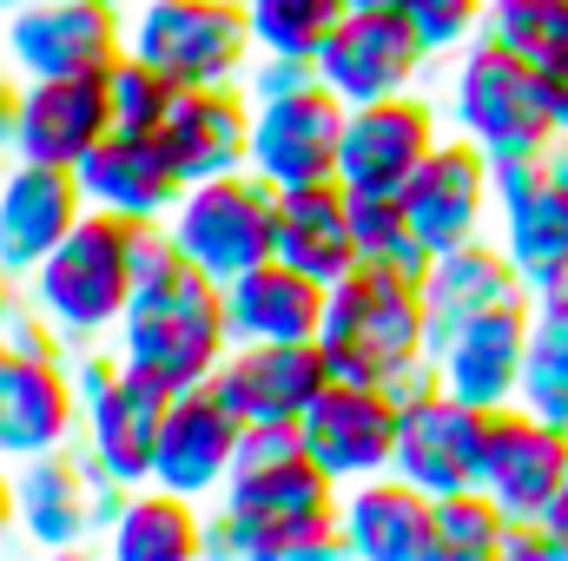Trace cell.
I'll return each mask as SVG.
<instances>
[{"mask_svg": "<svg viewBox=\"0 0 568 561\" xmlns=\"http://www.w3.org/2000/svg\"><path fill=\"white\" fill-rule=\"evenodd\" d=\"M344 100L311 80V86H291L272 100H252V152L245 165L284 192V185H324L337 178V140H344Z\"/></svg>", "mask_w": 568, "mask_h": 561, "instance_id": "4fadbf2b", "label": "cell"}, {"mask_svg": "<svg viewBox=\"0 0 568 561\" xmlns=\"http://www.w3.org/2000/svg\"><path fill=\"white\" fill-rule=\"evenodd\" d=\"M13 100H20V73H13L7 40H0V152H7V140H13Z\"/></svg>", "mask_w": 568, "mask_h": 561, "instance_id": "60d3db41", "label": "cell"}, {"mask_svg": "<svg viewBox=\"0 0 568 561\" xmlns=\"http://www.w3.org/2000/svg\"><path fill=\"white\" fill-rule=\"evenodd\" d=\"M165 238L179 245L185 265H199L205 278H239L258 258L278 252V192L245 165V172H219L179 192V205L165 212Z\"/></svg>", "mask_w": 568, "mask_h": 561, "instance_id": "ba28073f", "label": "cell"}, {"mask_svg": "<svg viewBox=\"0 0 568 561\" xmlns=\"http://www.w3.org/2000/svg\"><path fill=\"white\" fill-rule=\"evenodd\" d=\"M317 317H324V284L284 265L278 252L258 258L252 272L225 278L232 344H304V337H317Z\"/></svg>", "mask_w": 568, "mask_h": 561, "instance_id": "f1b7e54d", "label": "cell"}, {"mask_svg": "<svg viewBox=\"0 0 568 561\" xmlns=\"http://www.w3.org/2000/svg\"><path fill=\"white\" fill-rule=\"evenodd\" d=\"M100 542L113 561H199L205 555V502L140 482V489H126V502Z\"/></svg>", "mask_w": 568, "mask_h": 561, "instance_id": "4dcf8cb0", "label": "cell"}, {"mask_svg": "<svg viewBox=\"0 0 568 561\" xmlns=\"http://www.w3.org/2000/svg\"><path fill=\"white\" fill-rule=\"evenodd\" d=\"M317 80V67L311 60H291V53H252V67H245V93L252 100H272V93H291V86H311Z\"/></svg>", "mask_w": 568, "mask_h": 561, "instance_id": "f35d334b", "label": "cell"}, {"mask_svg": "<svg viewBox=\"0 0 568 561\" xmlns=\"http://www.w3.org/2000/svg\"><path fill=\"white\" fill-rule=\"evenodd\" d=\"M311 67L344 106H364V100H390V93L424 86L429 53L417 47V33L404 27L397 7H344V20L331 27V40L317 47Z\"/></svg>", "mask_w": 568, "mask_h": 561, "instance_id": "5bb4252c", "label": "cell"}, {"mask_svg": "<svg viewBox=\"0 0 568 561\" xmlns=\"http://www.w3.org/2000/svg\"><path fill=\"white\" fill-rule=\"evenodd\" d=\"M73 390H80V449L93 456V469L120 489L152 482V442H159V417H165V384H152L133 370L120 350H73Z\"/></svg>", "mask_w": 568, "mask_h": 561, "instance_id": "8992f818", "label": "cell"}, {"mask_svg": "<svg viewBox=\"0 0 568 561\" xmlns=\"http://www.w3.org/2000/svg\"><path fill=\"white\" fill-rule=\"evenodd\" d=\"M483 442H489V410L449 397L436 384V370H429L424 384H410L397 397V456H390V476L417 482L424 496L476 489Z\"/></svg>", "mask_w": 568, "mask_h": 561, "instance_id": "8fae6325", "label": "cell"}, {"mask_svg": "<svg viewBox=\"0 0 568 561\" xmlns=\"http://www.w3.org/2000/svg\"><path fill=\"white\" fill-rule=\"evenodd\" d=\"M542 529H549V542H556V555L568 561V482L556 489V502L542 509Z\"/></svg>", "mask_w": 568, "mask_h": 561, "instance_id": "b9f144b4", "label": "cell"}, {"mask_svg": "<svg viewBox=\"0 0 568 561\" xmlns=\"http://www.w3.org/2000/svg\"><path fill=\"white\" fill-rule=\"evenodd\" d=\"M317 350L331 377L377 384V390H410L429 377V317L424 284L390 265H357L337 284H324V317H317Z\"/></svg>", "mask_w": 568, "mask_h": 561, "instance_id": "3957f363", "label": "cell"}, {"mask_svg": "<svg viewBox=\"0 0 568 561\" xmlns=\"http://www.w3.org/2000/svg\"><path fill=\"white\" fill-rule=\"evenodd\" d=\"M516 404L568 429V330H536L529 324V357H523Z\"/></svg>", "mask_w": 568, "mask_h": 561, "instance_id": "74e56055", "label": "cell"}, {"mask_svg": "<svg viewBox=\"0 0 568 561\" xmlns=\"http://www.w3.org/2000/svg\"><path fill=\"white\" fill-rule=\"evenodd\" d=\"M443 126L449 120H443V106L424 86L351 106L344 113V140H337V185L344 192H404L410 172L436 152Z\"/></svg>", "mask_w": 568, "mask_h": 561, "instance_id": "7c38bea8", "label": "cell"}, {"mask_svg": "<svg viewBox=\"0 0 568 561\" xmlns=\"http://www.w3.org/2000/svg\"><path fill=\"white\" fill-rule=\"evenodd\" d=\"M429 522H436V561H503V536L509 516L496 509L489 489H449L429 496Z\"/></svg>", "mask_w": 568, "mask_h": 561, "instance_id": "d6a6232c", "label": "cell"}, {"mask_svg": "<svg viewBox=\"0 0 568 561\" xmlns=\"http://www.w3.org/2000/svg\"><path fill=\"white\" fill-rule=\"evenodd\" d=\"M87 218L80 178L67 165H40V159H13L0 165V272L13 284H27L47 252Z\"/></svg>", "mask_w": 568, "mask_h": 561, "instance_id": "7402d4cb", "label": "cell"}, {"mask_svg": "<svg viewBox=\"0 0 568 561\" xmlns=\"http://www.w3.org/2000/svg\"><path fill=\"white\" fill-rule=\"evenodd\" d=\"M140 225L133 218H113V212H93L47 252V265L20 284L27 304L67 337V350H87V344H106L133 304V284H140Z\"/></svg>", "mask_w": 568, "mask_h": 561, "instance_id": "277c9868", "label": "cell"}, {"mask_svg": "<svg viewBox=\"0 0 568 561\" xmlns=\"http://www.w3.org/2000/svg\"><path fill=\"white\" fill-rule=\"evenodd\" d=\"M568 482V429L523 404L489 410V442H483V476L476 489L496 496V509L509 522H542V509L556 502Z\"/></svg>", "mask_w": 568, "mask_h": 561, "instance_id": "d6986e66", "label": "cell"}, {"mask_svg": "<svg viewBox=\"0 0 568 561\" xmlns=\"http://www.w3.org/2000/svg\"><path fill=\"white\" fill-rule=\"evenodd\" d=\"M0 40L20 80L106 73L126 53V7L120 0H20L13 13H0Z\"/></svg>", "mask_w": 568, "mask_h": 561, "instance_id": "30bf717a", "label": "cell"}, {"mask_svg": "<svg viewBox=\"0 0 568 561\" xmlns=\"http://www.w3.org/2000/svg\"><path fill=\"white\" fill-rule=\"evenodd\" d=\"M179 80H165L159 67H145L140 53H120L113 67H106V100H113V126H126V133H159L165 126V113L179 106Z\"/></svg>", "mask_w": 568, "mask_h": 561, "instance_id": "d590c367", "label": "cell"}, {"mask_svg": "<svg viewBox=\"0 0 568 561\" xmlns=\"http://www.w3.org/2000/svg\"><path fill=\"white\" fill-rule=\"evenodd\" d=\"M324 384H331V364H324L317 337H304V344H232L212 370L219 404L239 422H297Z\"/></svg>", "mask_w": 568, "mask_h": 561, "instance_id": "cb8c5ba5", "label": "cell"}, {"mask_svg": "<svg viewBox=\"0 0 568 561\" xmlns=\"http://www.w3.org/2000/svg\"><path fill=\"white\" fill-rule=\"evenodd\" d=\"M523 357H529V297L456 324L429 350V370L449 397H463L476 410H509L523 390Z\"/></svg>", "mask_w": 568, "mask_h": 561, "instance_id": "603a6c76", "label": "cell"}, {"mask_svg": "<svg viewBox=\"0 0 568 561\" xmlns=\"http://www.w3.org/2000/svg\"><path fill=\"white\" fill-rule=\"evenodd\" d=\"M417 284H424L429 350H436L456 324H469V317H483V310H496V304H523V297H529V284H523V272L509 265V252L496 245V232L436 252Z\"/></svg>", "mask_w": 568, "mask_h": 561, "instance_id": "83f0119b", "label": "cell"}, {"mask_svg": "<svg viewBox=\"0 0 568 561\" xmlns=\"http://www.w3.org/2000/svg\"><path fill=\"white\" fill-rule=\"evenodd\" d=\"M397 13H404V27L417 33V47L429 53V67L436 60H456L469 40H483V27H489V0H390Z\"/></svg>", "mask_w": 568, "mask_h": 561, "instance_id": "8d00e7d4", "label": "cell"}, {"mask_svg": "<svg viewBox=\"0 0 568 561\" xmlns=\"http://www.w3.org/2000/svg\"><path fill=\"white\" fill-rule=\"evenodd\" d=\"M549 159H556V178L568 185V140H556V152H549Z\"/></svg>", "mask_w": 568, "mask_h": 561, "instance_id": "bcb514c9", "label": "cell"}, {"mask_svg": "<svg viewBox=\"0 0 568 561\" xmlns=\"http://www.w3.org/2000/svg\"><path fill=\"white\" fill-rule=\"evenodd\" d=\"M443 120H449V133L483 145L496 165L503 159L556 152V100H549V80L529 60H516L503 40H489V33L469 40L449 60Z\"/></svg>", "mask_w": 568, "mask_h": 561, "instance_id": "5b68a950", "label": "cell"}, {"mask_svg": "<svg viewBox=\"0 0 568 561\" xmlns=\"http://www.w3.org/2000/svg\"><path fill=\"white\" fill-rule=\"evenodd\" d=\"M239 436L245 422L219 404L212 384L199 390H172L165 417H159V442H152V482L192 502H219V489L232 482L239 462Z\"/></svg>", "mask_w": 568, "mask_h": 561, "instance_id": "ffe728a7", "label": "cell"}, {"mask_svg": "<svg viewBox=\"0 0 568 561\" xmlns=\"http://www.w3.org/2000/svg\"><path fill=\"white\" fill-rule=\"evenodd\" d=\"M529 324L536 330H568V272H556L549 284L529 290Z\"/></svg>", "mask_w": 568, "mask_h": 561, "instance_id": "ab89813d", "label": "cell"}, {"mask_svg": "<svg viewBox=\"0 0 568 561\" xmlns=\"http://www.w3.org/2000/svg\"><path fill=\"white\" fill-rule=\"evenodd\" d=\"M410 232L424 238V252H449L463 238H483L496 218V159L483 145H469L463 133H443L436 152L410 172V185L397 192Z\"/></svg>", "mask_w": 568, "mask_h": 561, "instance_id": "2e32d148", "label": "cell"}, {"mask_svg": "<svg viewBox=\"0 0 568 561\" xmlns=\"http://www.w3.org/2000/svg\"><path fill=\"white\" fill-rule=\"evenodd\" d=\"M549 100H556V140H568V73L549 80Z\"/></svg>", "mask_w": 568, "mask_h": 561, "instance_id": "ee69618b", "label": "cell"}, {"mask_svg": "<svg viewBox=\"0 0 568 561\" xmlns=\"http://www.w3.org/2000/svg\"><path fill=\"white\" fill-rule=\"evenodd\" d=\"M351 7H390V0H351Z\"/></svg>", "mask_w": 568, "mask_h": 561, "instance_id": "7dc6e473", "label": "cell"}, {"mask_svg": "<svg viewBox=\"0 0 568 561\" xmlns=\"http://www.w3.org/2000/svg\"><path fill=\"white\" fill-rule=\"evenodd\" d=\"M0 165H7V152H0Z\"/></svg>", "mask_w": 568, "mask_h": 561, "instance_id": "681fc988", "label": "cell"}, {"mask_svg": "<svg viewBox=\"0 0 568 561\" xmlns=\"http://www.w3.org/2000/svg\"><path fill=\"white\" fill-rule=\"evenodd\" d=\"M120 7H133V0H120Z\"/></svg>", "mask_w": 568, "mask_h": 561, "instance_id": "f907efd6", "label": "cell"}, {"mask_svg": "<svg viewBox=\"0 0 568 561\" xmlns=\"http://www.w3.org/2000/svg\"><path fill=\"white\" fill-rule=\"evenodd\" d=\"M73 178H80V198H87L93 212L133 218V225H165V212H172L179 192H185V178L172 172L159 133H126V126H113L106 140L93 145V152L73 165Z\"/></svg>", "mask_w": 568, "mask_h": 561, "instance_id": "d4e9b609", "label": "cell"}, {"mask_svg": "<svg viewBox=\"0 0 568 561\" xmlns=\"http://www.w3.org/2000/svg\"><path fill=\"white\" fill-rule=\"evenodd\" d=\"M159 145L172 159V172L185 185L219 178V172H245L252 152V93L245 86H185L179 106L165 113Z\"/></svg>", "mask_w": 568, "mask_h": 561, "instance_id": "4316f807", "label": "cell"}, {"mask_svg": "<svg viewBox=\"0 0 568 561\" xmlns=\"http://www.w3.org/2000/svg\"><path fill=\"white\" fill-rule=\"evenodd\" d=\"M489 40L529 60L542 80L568 73V0H489Z\"/></svg>", "mask_w": 568, "mask_h": 561, "instance_id": "1f68e13d", "label": "cell"}, {"mask_svg": "<svg viewBox=\"0 0 568 561\" xmlns=\"http://www.w3.org/2000/svg\"><path fill=\"white\" fill-rule=\"evenodd\" d=\"M13 7H20V0H0V13H13Z\"/></svg>", "mask_w": 568, "mask_h": 561, "instance_id": "c3c4849f", "label": "cell"}, {"mask_svg": "<svg viewBox=\"0 0 568 561\" xmlns=\"http://www.w3.org/2000/svg\"><path fill=\"white\" fill-rule=\"evenodd\" d=\"M126 53H140L179 86H239L258 47L245 0H133Z\"/></svg>", "mask_w": 568, "mask_h": 561, "instance_id": "52a82bcc", "label": "cell"}, {"mask_svg": "<svg viewBox=\"0 0 568 561\" xmlns=\"http://www.w3.org/2000/svg\"><path fill=\"white\" fill-rule=\"evenodd\" d=\"M13 304H20V284L0 272V330H7V317H13Z\"/></svg>", "mask_w": 568, "mask_h": 561, "instance_id": "f6af8a7d", "label": "cell"}, {"mask_svg": "<svg viewBox=\"0 0 568 561\" xmlns=\"http://www.w3.org/2000/svg\"><path fill=\"white\" fill-rule=\"evenodd\" d=\"M344 7L351 0H245L252 47L258 53H291V60H317V47L344 20Z\"/></svg>", "mask_w": 568, "mask_h": 561, "instance_id": "836d02e7", "label": "cell"}, {"mask_svg": "<svg viewBox=\"0 0 568 561\" xmlns=\"http://www.w3.org/2000/svg\"><path fill=\"white\" fill-rule=\"evenodd\" d=\"M351 225H357V258L364 265H390V272L424 278L429 252H424V238L410 232L397 192H351Z\"/></svg>", "mask_w": 568, "mask_h": 561, "instance_id": "e575fe53", "label": "cell"}, {"mask_svg": "<svg viewBox=\"0 0 568 561\" xmlns=\"http://www.w3.org/2000/svg\"><path fill=\"white\" fill-rule=\"evenodd\" d=\"M417 482L404 476H364L351 489H337V542L357 561H436V522Z\"/></svg>", "mask_w": 568, "mask_h": 561, "instance_id": "484cf974", "label": "cell"}, {"mask_svg": "<svg viewBox=\"0 0 568 561\" xmlns=\"http://www.w3.org/2000/svg\"><path fill=\"white\" fill-rule=\"evenodd\" d=\"M496 245L509 252V265L523 284H549L568 272V185L556 178V159H503L496 165V218H489Z\"/></svg>", "mask_w": 568, "mask_h": 561, "instance_id": "e0dca14e", "label": "cell"}, {"mask_svg": "<svg viewBox=\"0 0 568 561\" xmlns=\"http://www.w3.org/2000/svg\"><path fill=\"white\" fill-rule=\"evenodd\" d=\"M133 265H140V284H133V304L113 330V350L165 390L212 384L219 357L232 350L225 284L205 278L199 265H185L179 245L165 238V225H140V258Z\"/></svg>", "mask_w": 568, "mask_h": 561, "instance_id": "6da1fadb", "label": "cell"}, {"mask_svg": "<svg viewBox=\"0 0 568 561\" xmlns=\"http://www.w3.org/2000/svg\"><path fill=\"white\" fill-rule=\"evenodd\" d=\"M205 555L225 561H317L337 542V482L304 456L239 462L219 502H205Z\"/></svg>", "mask_w": 568, "mask_h": 561, "instance_id": "7a4b0ae2", "label": "cell"}, {"mask_svg": "<svg viewBox=\"0 0 568 561\" xmlns=\"http://www.w3.org/2000/svg\"><path fill=\"white\" fill-rule=\"evenodd\" d=\"M80 436V390L73 357L20 350L0 337V462H27L47 449H67Z\"/></svg>", "mask_w": 568, "mask_h": 561, "instance_id": "ac0fdd59", "label": "cell"}, {"mask_svg": "<svg viewBox=\"0 0 568 561\" xmlns=\"http://www.w3.org/2000/svg\"><path fill=\"white\" fill-rule=\"evenodd\" d=\"M278 258L317 284H337L344 272L364 265L357 258V225H351V192L337 178L278 192Z\"/></svg>", "mask_w": 568, "mask_h": 561, "instance_id": "f546056e", "label": "cell"}, {"mask_svg": "<svg viewBox=\"0 0 568 561\" xmlns=\"http://www.w3.org/2000/svg\"><path fill=\"white\" fill-rule=\"evenodd\" d=\"M13 536H20V522H13V476L0 462V542H13Z\"/></svg>", "mask_w": 568, "mask_h": 561, "instance_id": "7bdbcfd3", "label": "cell"}, {"mask_svg": "<svg viewBox=\"0 0 568 561\" xmlns=\"http://www.w3.org/2000/svg\"><path fill=\"white\" fill-rule=\"evenodd\" d=\"M297 442L337 489H351L364 476H384L390 456H397V390L331 377L311 397V410L297 417Z\"/></svg>", "mask_w": 568, "mask_h": 561, "instance_id": "9a60e30c", "label": "cell"}, {"mask_svg": "<svg viewBox=\"0 0 568 561\" xmlns=\"http://www.w3.org/2000/svg\"><path fill=\"white\" fill-rule=\"evenodd\" d=\"M113 133V100H106V73H53V80H20L13 100V159H40V165H80L93 145Z\"/></svg>", "mask_w": 568, "mask_h": 561, "instance_id": "44dd1931", "label": "cell"}, {"mask_svg": "<svg viewBox=\"0 0 568 561\" xmlns=\"http://www.w3.org/2000/svg\"><path fill=\"white\" fill-rule=\"evenodd\" d=\"M7 476H13V522H20V542H33V549H47V555L87 549L93 536H106V522H113L120 502H126V489L106 482L80 442L47 449V456H27V462H13Z\"/></svg>", "mask_w": 568, "mask_h": 561, "instance_id": "9c48e42d", "label": "cell"}]
</instances>
